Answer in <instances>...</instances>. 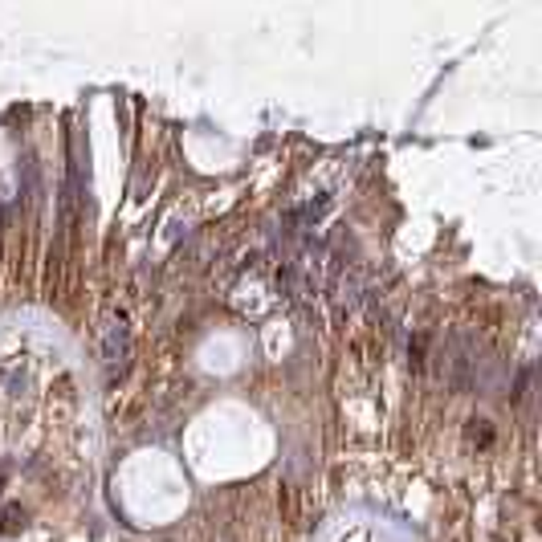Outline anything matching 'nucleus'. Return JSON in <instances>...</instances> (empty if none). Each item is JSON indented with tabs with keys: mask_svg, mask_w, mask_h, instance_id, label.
Listing matches in <instances>:
<instances>
[{
	"mask_svg": "<svg viewBox=\"0 0 542 542\" xmlns=\"http://www.w3.org/2000/svg\"><path fill=\"white\" fill-rule=\"evenodd\" d=\"M21 518H25V514H21L17 506H13V509H4V514H0V534H9V530H17V526H21Z\"/></svg>",
	"mask_w": 542,
	"mask_h": 542,
	"instance_id": "nucleus-1",
	"label": "nucleus"
}]
</instances>
